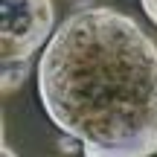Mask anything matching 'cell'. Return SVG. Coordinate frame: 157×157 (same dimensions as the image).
Segmentation results:
<instances>
[{
    "label": "cell",
    "mask_w": 157,
    "mask_h": 157,
    "mask_svg": "<svg viewBox=\"0 0 157 157\" xmlns=\"http://www.w3.org/2000/svg\"><path fill=\"white\" fill-rule=\"evenodd\" d=\"M29 67L32 61H21V64H3V93H12L15 87H21L23 78L29 76Z\"/></svg>",
    "instance_id": "cell-3"
},
{
    "label": "cell",
    "mask_w": 157,
    "mask_h": 157,
    "mask_svg": "<svg viewBox=\"0 0 157 157\" xmlns=\"http://www.w3.org/2000/svg\"><path fill=\"white\" fill-rule=\"evenodd\" d=\"M140 3H143V12L148 15V21L157 26V0H140Z\"/></svg>",
    "instance_id": "cell-4"
},
{
    "label": "cell",
    "mask_w": 157,
    "mask_h": 157,
    "mask_svg": "<svg viewBox=\"0 0 157 157\" xmlns=\"http://www.w3.org/2000/svg\"><path fill=\"white\" fill-rule=\"evenodd\" d=\"M3 26H0V52L3 64L32 61L41 44L52 38L56 9L52 0H0Z\"/></svg>",
    "instance_id": "cell-2"
},
{
    "label": "cell",
    "mask_w": 157,
    "mask_h": 157,
    "mask_svg": "<svg viewBox=\"0 0 157 157\" xmlns=\"http://www.w3.org/2000/svg\"><path fill=\"white\" fill-rule=\"evenodd\" d=\"M38 99L84 157L157 154V44L117 9L61 21L38 58Z\"/></svg>",
    "instance_id": "cell-1"
}]
</instances>
